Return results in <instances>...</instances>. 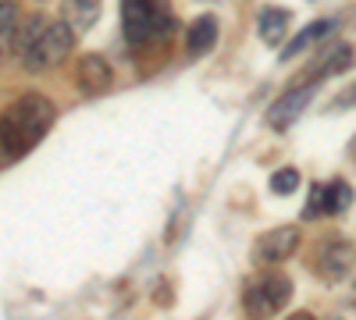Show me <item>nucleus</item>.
<instances>
[{"label":"nucleus","instance_id":"2","mask_svg":"<svg viewBox=\"0 0 356 320\" xmlns=\"http://www.w3.org/2000/svg\"><path fill=\"white\" fill-rule=\"evenodd\" d=\"M122 22H125V40L132 47L157 40V33L171 25L164 0H122Z\"/></svg>","mask_w":356,"mask_h":320},{"label":"nucleus","instance_id":"3","mask_svg":"<svg viewBox=\"0 0 356 320\" xmlns=\"http://www.w3.org/2000/svg\"><path fill=\"white\" fill-rule=\"evenodd\" d=\"M72 47H75V28L61 18V22H50V25L43 28V36L33 43V50H29L22 61H25L29 71L57 68V65H61L65 57L72 53Z\"/></svg>","mask_w":356,"mask_h":320},{"label":"nucleus","instance_id":"12","mask_svg":"<svg viewBox=\"0 0 356 320\" xmlns=\"http://www.w3.org/2000/svg\"><path fill=\"white\" fill-rule=\"evenodd\" d=\"M289 11L285 8H267L264 15H260V40L267 43V47H282V40H285V33H289Z\"/></svg>","mask_w":356,"mask_h":320},{"label":"nucleus","instance_id":"4","mask_svg":"<svg viewBox=\"0 0 356 320\" xmlns=\"http://www.w3.org/2000/svg\"><path fill=\"white\" fill-rule=\"evenodd\" d=\"M289 296H292V281H289L285 274L271 271V274H260V278L250 281V288H246V306H250V313H257V317L278 313V310L289 303Z\"/></svg>","mask_w":356,"mask_h":320},{"label":"nucleus","instance_id":"6","mask_svg":"<svg viewBox=\"0 0 356 320\" xmlns=\"http://www.w3.org/2000/svg\"><path fill=\"white\" fill-rule=\"evenodd\" d=\"M310 100H314V82L292 85L285 96H278L271 107H267V125H271V128H289L310 107Z\"/></svg>","mask_w":356,"mask_h":320},{"label":"nucleus","instance_id":"17","mask_svg":"<svg viewBox=\"0 0 356 320\" xmlns=\"http://www.w3.org/2000/svg\"><path fill=\"white\" fill-rule=\"evenodd\" d=\"M349 199H353V192H349L346 182L328 185V214H342V210L349 207Z\"/></svg>","mask_w":356,"mask_h":320},{"label":"nucleus","instance_id":"10","mask_svg":"<svg viewBox=\"0 0 356 320\" xmlns=\"http://www.w3.org/2000/svg\"><path fill=\"white\" fill-rule=\"evenodd\" d=\"M332 28H335V22H328V18L310 22V25H307V28H303V33L296 36L292 43H285V47H282V61H296V57H300V53H307V50H310L317 40H324V36H328Z\"/></svg>","mask_w":356,"mask_h":320},{"label":"nucleus","instance_id":"7","mask_svg":"<svg viewBox=\"0 0 356 320\" xmlns=\"http://www.w3.org/2000/svg\"><path fill=\"white\" fill-rule=\"evenodd\" d=\"M79 85H82V93H89V96H97V93H104L107 85H111V78H114V71H111V65L104 61L100 53H86L82 61H79Z\"/></svg>","mask_w":356,"mask_h":320},{"label":"nucleus","instance_id":"13","mask_svg":"<svg viewBox=\"0 0 356 320\" xmlns=\"http://www.w3.org/2000/svg\"><path fill=\"white\" fill-rule=\"evenodd\" d=\"M47 25H50V22H47L43 15H33V18H25L22 25H15V43H11V47H15V53H18V57H25L29 50H33V43L43 36V28H47Z\"/></svg>","mask_w":356,"mask_h":320},{"label":"nucleus","instance_id":"19","mask_svg":"<svg viewBox=\"0 0 356 320\" xmlns=\"http://www.w3.org/2000/svg\"><path fill=\"white\" fill-rule=\"evenodd\" d=\"M346 107H356V82L346 85V90L335 96V103H332V110H346Z\"/></svg>","mask_w":356,"mask_h":320},{"label":"nucleus","instance_id":"16","mask_svg":"<svg viewBox=\"0 0 356 320\" xmlns=\"http://www.w3.org/2000/svg\"><path fill=\"white\" fill-rule=\"evenodd\" d=\"M296 189H300V171H296V167H282V171L271 174V192L275 196H289Z\"/></svg>","mask_w":356,"mask_h":320},{"label":"nucleus","instance_id":"8","mask_svg":"<svg viewBox=\"0 0 356 320\" xmlns=\"http://www.w3.org/2000/svg\"><path fill=\"white\" fill-rule=\"evenodd\" d=\"M317 271H321V278H328V281H339L346 271H349V264H353V249L346 246V242H321V249H317Z\"/></svg>","mask_w":356,"mask_h":320},{"label":"nucleus","instance_id":"5","mask_svg":"<svg viewBox=\"0 0 356 320\" xmlns=\"http://www.w3.org/2000/svg\"><path fill=\"white\" fill-rule=\"evenodd\" d=\"M296 249H300V228H296V224H282V228H275V231H267V235L257 239L253 260L264 264V267H271V264L289 260Z\"/></svg>","mask_w":356,"mask_h":320},{"label":"nucleus","instance_id":"18","mask_svg":"<svg viewBox=\"0 0 356 320\" xmlns=\"http://www.w3.org/2000/svg\"><path fill=\"white\" fill-rule=\"evenodd\" d=\"M317 214H328V189H324V185H314V192H310L307 217H317Z\"/></svg>","mask_w":356,"mask_h":320},{"label":"nucleus","instance_id":"14","mask_svg":"<svg viewBox=\"0 0 356 320\" xmlns=\"http://www.w3.org/2000/svg\"><path fill=\"white\" fill-rule=\"evenodd\" d=\"M349 65H353V47H346V43H335V47H332V53L324 57V65H317L314 78H324V75H339V71H346Z\"/></svg>","mask_w":356,"mask_h":320},{"label":"nucleus","instance_id":"9","mask_svg":"<svg viewBox=\"0 0 356 320\" xmlns=\"http://www.w3.org/2000/svg\"><path fill=\"white\" fill-rule=\"evenodd\" d=\"M218 43V22H214V15H200L189 28H186V50L193 53V57H200V53H207Z\"/></svg>","mask_w":356,"mask_h":320},{"label":"nucleus","instance_id":"15","mask_svg":"<svg viewBox=\"0 0 356 320\" xmlns=\"http://www.w3.org/2000/svg\"><path fill=\"white\" fill-rule=\"evenodd\" d=\"M15 25H18V4L15 0H0V50L15 36Z\"/></svg>","mask_w":356,"mask_h":320},{"label":"nucleus","instance_id":"11","mask_svg":"<svg viewBox=\"0 0 356 320\" xmlns=\"http://www.w3.org/2000/svg\"><path fill=\"white\" fill-rule=\"evenodd\" d=\"M61 18L75 28V33H86V28H93L97 18H100V0H65Z\"/></svg>","mask_w":356,"mask_h":320},{"label":"nucleus","instance_id":"20","mask_svg":"<svg viewBox=\"0 0 356 320\" xmlns=\"http://www.w3.org/2000/svg\"><path fill=\"white\" fill-rule=\"evenodd\" d=\"M353 153H356V139H353Z\"/></svg>","mask_w":356,"mask_h":320},{"label":"nucleus","instance_id":"1","mask_svg":"<svg viewBox=\"0 0 356 320\" xmlns=\"http://www.w3.org/2000/svg\"><path fill=\"white\" fill-rule=\"evenodd\" d=\"M54 118H57L54 103L40 93H25L22 100H15L0 114V157L4 160L25 157L54 128Z\"/></svg>","mask_w":356,"mask_h":320}]
</instances>
